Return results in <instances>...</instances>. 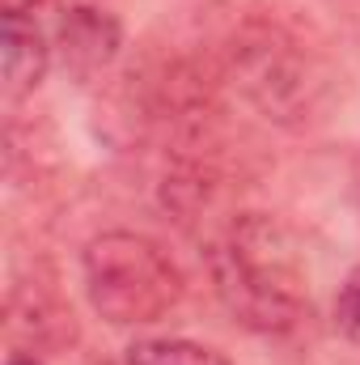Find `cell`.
I'll list each match as a JSON object with an SVG mask.
<instances>
[{
  "label": "cell",
  "mask_w": 360,
  "mask_h": 365,
  "mask_svg": "<svg viewBox=\"0 0 360 365\" xmlns=\"http://www.w3.org/2000/svg\"><path fill=\"white\" fill-rule=\"evenodd\" d=\"M335 331L348 344H360V268H352L335 293Z\"/></svg>",
  "instance_id": "ba28073f"
},
{
  "label": "cell",
  "mask_w": 360,
  "mask_h": 365,
  "mask_svg": "<svg viewBox=\"0 0 360 365\" xmlns=\"http://www.w3.org/2000/svg\"><path fill=\"white\" fill-rule=\"evenodd\" d=\"M43 0H0V13L4 17H30Z\"/></svg>",
  "instance_id": "9c48e42d"
},
{
  "label": "cell",
  "mask_w": 360,
  "mask_h": 365,
  "mask_svg": "<svg viewBox=\"0 0 360 365\" xmlns=\"http://www.w3.org/2000/svg\"><path fill=\"white\" fill-rule=\"evenodd\" d=\"M9 365H43V361H38V353H13Z\"/></svg>",
  "instance_id": "30bf717a"
},
{
  "label": "cell",
  "mask_w": 360,
  "mask_h": 365,
  "mask_svg": "<svg viewBox=\"0 0 360 365\" xmlns=\"http://www.w3.org/2000/svg\"><path fill=\"white\" fill-rule=\"evenodd\" d=\"M208 276L221 306L259 336H288L309 314L305 268L292 247V234L271 212L225 217L208 247Z\"/></svg>",
  "instance_id": "7a4b0ae2"
},
{
  "label": "cell",
  "mask_w": 360,
  "mask_h": 365,
  "mask_svg": "<svg viewBox=\"0 0 360 365\" xmlns=\"http://www.w3.org/2000/svg\"><path fill=\"white\" fill-rule=\"evenodd\" d=\"M55 47L47 43V34L38 30L34 17H4V34H0V64H4V93L9 102H21L43 86L47 68H51Z\"/></svg>",
  "instance_id": "8992f818"
},
{
  "label": "cell",
  "mask_w": 360,
  "mask_h": 365,
  "mask_svg": "<svg viewBox=\"0 0 360 365\" xmlns=\"http://www.w3.org/2000/svg\"><path fill=\"white\" fill-rule=\"evenodd\" d=\"M4 331L21 353H64L77 344L81 327L73 306L55 293L51 280H17L4 302Z\"/></svg>",
  "instance_id": "277c9868"
},
{
  "label": "cell",
  "mask_w": 360,
  "mask_h": 365,
  "mask_svg": "<svg viewBox=\"0 0 360 365\" xmlns=\"http://www.w3.org/2000/svg\"><path fill=\"white\" fill-rule=\"evenodd\" d=\"M123 51V21L102 4H73L55 26V56L68 77L97 81Z\"/></svg>",
  "instance_id": "5b68a950"
},
{
  "label": "cell",
  "mask_w": 360,
  "mask_h": 365,
  "mask_svg": "<svg viewBox=\"0 0 360 365\" xmlns=\"http://www.w3.org/2000/svg\"><path fill=\"white\" fill-rule=\"evenodd\" d=\"M221 77L263 119L280 128H305L322 115L335 90V68L318 38L271 9H250L225 30Z\"/></svg>",
  "instance_id": "6da1fadb"
},
{
  "label": "cell",
  "mask_w": 360,
  "mask_h": 365,
  "mask_svg": "<svg viewBox=\"0 0 360 365\" xmlns=\"http://www.w3.org/2000/svg\"><path fill=\"white\" fill-rule=\"evenodd\" d=\"M127 365H233V361L212 344L157 336V340H136L127 349Z\"/></svg>",
  "instance_id": "52a82bcc"
},
{
  "label": "cell",
  "mask_w": 360,
  "mask_h": 365,
  "mask_svg": "<svg viewBox=\"0 0 360 365\" xmlns=\"http://www.w3.org/2000/svg\"><path fill=\"white\" fill-rule=\"evenodd\" d=\"M81 272L90 306L110 327L162 323L186 293L174 255L136 230H106L90 238L81 251Z\"/></svg>",
  "instance_id": "3957f363"
}]
</instances>
